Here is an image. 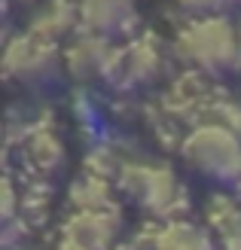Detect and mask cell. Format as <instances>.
<instances>
[{"label": "cell", "instance_id": "cell-1", "mask_svg": "<svg viewBox=\"0 0 241 250\" xmlns=\"http://www.w3.org/2000/svg\"><path fill=\"white\" fill-rule=\"evenodd\" d=\"M174 55L198 73L241 67V28L220 12L193 16L174 37Z\"/></svg>", "mask_w": 241, "mask_h": 250}, {"label": "cell", "instance_id": "cell-2", "mask_svg": "<svg viewBox=\"0 0 241 250\" xmlns=\"http://www.w3.org/2000/svg\"><path fill=\"white\" fill-rule=\"evenodd\" d=\"M180 156L193 171L217 183L241 180V134L220 122H196L180 141Z\"/></svg>", "mask_w": 241, "mask_h": 250}, {"label": "cell", "instance_id": "cell-3", "mask_svg": "<svg viewBox=\"0 0 241 250\" xmlns=\"http://www.w3.org/2000/svg\"><path fill=\"white\" fill-rule=\"evenodd\" d=\"M116 180L150 217L156 220H177L186 210V189L177 174L165 165L153 162H125Z\"/></svg>", "mask_w": 241, "mask_h": 250}, {"label": "cell", "instance_id": "cell-4", "mask_svg": "<svg viewBox=\"0 0 241 250\" xmlns=\"http://www.w3.org/2000/svg\"><path fill=\"white\" fill-rule=\"evenodd\" d=\"M58 64H65V58L58 55L55 43L43 40V37H37L31 31L12 37L6 46V58H3L6 77L19 83H40L46 77H52Z\"/></svg>", "mask_w": 241, "mask_h": 250}, {"label": "cell", "instance_id": "cell-5", "mask_svg": "<svg viewBox=\"0 0 241 250\" xmlns=\"http://www.w3.org/2000/svg\"><path fill=\"white\" fill-rule=\"evenodd\" d=\"M61 58H65V67L77 83H95V80L113 77L119 49L107 37L80 31V37H73L70 46L61 52Z\"/></svg>", "mask_w": 241, "mask_h": 250}, {"label": "cell", "instance_id": "cell-6", "mask_svg": "<svg viewBox=\"0 0 241 250\" xmlns=\"http://www.w3.org/2000/svg\"><path fill=\"white\" fill-rule=\"evenodd\" d=\"M77 19L80 31L116 40L137 28V6L134 0H77Z\"/></svg>", "mask_w": 241, "mask_h": 250}, {"label": "cell", "instance_id": "cell-7", "mask_svg": "<svg viewBox=\"0 0 241 250\" xmlns=\"http://www.w3.org/2000/svg\"><path fill=\"white\" fill-rule=\"evenodd\" d=\"M65 235L86 244L88 250H113L119 244V214L116 210H77L65 223Z\"/></svg>", "mask_w": 241, "mask_h": 250}, {"label": "cell", "instance_id": "cell-8", "mask_svg": "<svg viewBox=\"0 0 241 250\" xmlns=\"http://www.w3.org/2000/svg\"><path fill=\"white\" fill-rule=\"evenodd\" d=\"M162 73V52L150 37H137L119 49L113 80H125V85H147Z\"/></svg>", "mask_w": 241, "mask_h": 250}, {"label": "cell", "instance_id": "cell-9", "mask_svg": "<svg viewBox=\"0 0 241 250\" xmlns=\"http://www.w3.org/2000/svg\"><path fill=\"white\" fill-rule=\"evenodd\" d=\"M150 247L153 250H217L211 229L198 226L193 220H165L150 235Z\"/></svg>", "mask_w": 241, "mask_h": 250}, {"label": "cell", "instance_id": "cell-10", "mask_svg": "<svg viewBox=\"0 0 241 250\" xmlns=\"http://www.w3.org/2000/svg\"><path fill=\"white\" fill-rule=\"evenodd\" d=\"M70 202L77 205V210H116L107 177H98V174H86V177L73 186Z\"/></svg>", "mask_w": 241, "mask_h": 250}, {"label": "cell", "instance_id": "cell-11", "mask_svg": "<svg viewBox=\"0 0 241 250\" xmlns=\"http://www.w3.org/2000/svg\"><path fill=\"white\" fill-rule=\"evenodd\" d=\"M61 156H65V149H61V144H58L55 134L40 131V134L31 137V159L43 171H52L55 165H61Z\"/></svg>", "mask_w": 241, "mask_h": 250}, {"label": "cell", "instance_id": "cell-12", "mask_svg": "<svg viewBox=\"0 0 241 250\" xmlns=\"http://www.w3.org/2000/svg\"><path fill=\"white\" fill-rule=\"evenodd\" d=\"M238 217H241V208L235 205V198H229V195H214V198H211V205H208V220H211L214 232H226Z\"/></svg>", "mask_w": 241, "mask_h": 250}, {"label": "cell", "instance_id": "cell-13", "mask_svg": "<svg viewBox=\"0 0 241 250\" xmlns=\"http://www.w3.org/2000/svg\"><path fill=\"white\" fill-rule=\"evenodd\" d=\"M174 3L186 12H193V16H208V12H220L226 0H174Z\"/></svg>", "mask_w": 241, "mask_h": 250}, {"label": "cell", "instance_id": "cell-14", "mask_svg": "<svg viewBox=\"0 0 241 250\" xmlns=\"http://www.w3.org/2000/svg\"><path fill=\"white\" fill-rule=\"evenodd\" d=\"M220 247L223 250H241V217L226 232H220Z\"/></svg>", "mask_w": 241, "mask_h": 250}, {"label": "cell", "instance_id": "cell-15", "mask_svg": "<svg viewBox=\"0 0 241 250\" xmlns=\"http://www.w3.org/2000/svg\"><path fill=\"white\" fill-rule=\"evenodd\" d=\"M55 250H88V247L80 244V241H73V238H67V235H61V241L55 244Z\"/></svg>", "mask_w": 241, "mask_h": 250}, {"label": "cell", "instance_id": "cell-16", "mask_svg": "<svg viewBox=\"0 0 241 250\" xmlns=\"http://www.w3.org/2000/svg\"><path fill=\"white\" fill-rule=\"evenodd\" d=\"M113 250H153V247H150V241H122Z\"/></svg>", "mask_w": 241, "mask_h": 250}]
</instances>
